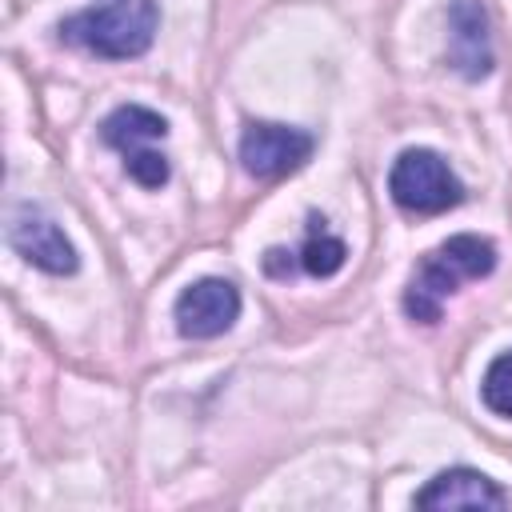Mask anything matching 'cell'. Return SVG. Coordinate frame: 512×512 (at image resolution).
<instances>
[{
	"mask_svg": "<svg viewBox=\"0 0 512 512\" xmlns=\"http://www.w3.org/2000/svg\"><path fill=\"white\" fill-rule=\"evenodd\" d=\"M492 268H496V244L488 236H476V232L448 236L416 264L404 288V312L420 324H436L444 312V300L456 296L460 284L492 276Z\"/></svg>",
	"mask_w": 512,
	"mask_h": 512,
	"instance_id": "obj_1",
	"label": "cell"
},
{
	"mask_svg": "<svg viewBox=\"0 0 512 512\" xmlns=\"http://www.w3.org/2000/svg\"><path fill=\"white\" fill-rule=\"evenodd\" d=\"M156 28H160L156 0H96L92 8L60 20V40L100 60H132L152 48Z\"/></svg>",
	"mask_w": 512,
	"mask_h": 512,
	"instance_id": "obj_2",
	"label": "cell"
},
{
	"mask_svg": "<svg viewBox=\"0 0 512 512\" xmlns=\"http://www.w3.org/2000/svg\"><path fill=\"white\" fill-rule=\"evenodd\" d=\"M100 136L108 148H116L124 156V172L140 184V188H164L172 176L168 156L156 148L168 136V120L144 104H120L116 112L104 116Z\"/></svg>",
	"mask_w": 512,
	"mask_h": 512,
	"instance_id": "obj_3",
	"label": "cell"
},
{
	"mask_svg": "<svg viewBox=\"0 0 512 512\" xmlns=\"http://www.w3.org/2000/svg\"><path fill=\"white\" fill-rule=\"evenodd\" d=\"M388 192L400 212L408 216H440L464 200L460 176L448 168V160L432 148H404L392 160Z\"/></svg>",
	"mask_w": 512,
	"mask_h": 512,
	"instance_id": "obj_4",
	"label": "cell"
},
{
	"mask_svg": "<svg viewBox=\"0 0 512 512\" xmlns=\"http://www.w3.org/2000/svg\"><path fill=\"white\" fill-rule=\"evenodd\" d=\"M312 148H316L312 132L292 128V124L260 120V124H248L244 136H240V164L256 180H280V176L304 168Z\"/></svg>",
	"mask_w": 512,
	"mask_h": 512,
	"instance_id": "obj_5",
	"label": "cell"
},
{
	"mask_svg": "<svg viewBox=\"0 0 512 512\" xmlns=\"http://www.w3.org/2000/svg\"><path fill=\"white\" fill-rule=\"evenodd\" d=\"M240 316V288L224 276H204L176 296L172 320L184 340H216Z\"/></svg>",
	"mask_w": 512,
	"mask_h": 512,
	"instance_id": "obj_6",
	"label": "cell"
},
{
	"mask_svg": "<svg viewBox=\"0 0 512 512\" xmlns=\"http://www.w3.org/2000/svg\"><path fill=\"white\" fill-rule=\"evenodd\" d=\"M8 244H12L28 264H36L40 272L72 276V272L80 268V256H76L72 240L64 236V228H60L40 204H20V208L8 216Z\"/></svg>",
	"mask_w": 512,
	"mask_h": 512,
	"instance_id": "obj_7",
	"label": "cell"
},
{
	"mask_svg": "<svg viewBox=\"0 0 512 512\" xmlns=\"http://www.w3.org/2000/svg\"><path fill=\"white\" fill-rule=\"evenodd\" d=\"M448 64L464 80H484L492 72L488 12L480 0H452L448 4Z\"/></svg>",
	"mask_w": 512,
	"mask_h": 512,
	"instance_id": "obj_8",
	"label": "cell"
},
{
	"mask_svg": "<svg viewBox=\"0 0 512 512\" xmlns=\"http://www.w3.org/2000/svg\"><path fill=\"white\" fill-rule=\"evenodd\" d=\"M416 508H508V492L476 468H448L416 492Z\"/></svg>",
	"mask_w": 512,
	"mask_h": 512,
	"instance_id": "obj_9",
	"label": "cell"
},
{
	"mask_svg": "<svg viewBox=\"0 0 512 512\" xmlns=\"http://www.w3.org/2000/svg\"><path fill=\"white\" fill-rule=\"evenodd\" d=\"M296 256H300V268L304 272H312V276H336L344 268V260H348V248H344L340 236H332L324 228L320 216H308V240H304V248Z\"/></svg>",
	"mask_w": 512,
	"mask_h": 512,
	"instance_id": "obj_10",
	"label": "cell"
},
{
	"mask_svg": "<svg viewBox=\"0 0 512 512\" xmlns=\"http://www.w3.org/2000/svg\"><path fill=\"white\" fill-rule=\"evenodd\" d=\"M480 400L496 416H512V352H500L480 380Z\"/></svg>",
	"mask_w": 512,
	"mask_h": 512,
	"instance_id": "obj_11",
	"label": "cell"
}]
</instances>
